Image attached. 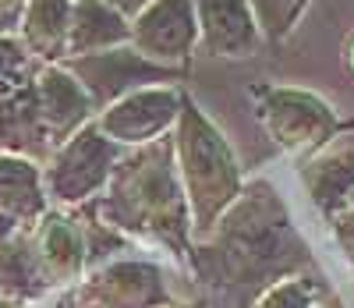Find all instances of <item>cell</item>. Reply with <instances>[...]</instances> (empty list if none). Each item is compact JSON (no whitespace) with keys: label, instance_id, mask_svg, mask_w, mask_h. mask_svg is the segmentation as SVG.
<instances>
[{"label":"cell","instance_id":"cell-19","mask_svg":"<svg viewBox=\"0 0 354 308\" xmlns=\"http://www.w3.org/2000/svg\"><path fill=\"white\" fill-rule=\"evenodd\" d=\"M245 4L262 33V43H283L298 28L312 0H245Z\"/></svg>","mask_w":354,"mask_h":308},{"label":"cell","instance_id":"cell-22","mask_svg":"<svg viewBox=\"0 0 354 308\" xmlns=\"http://www.w3.org/2000/svg\"><path fill=\"white\" fill-rule=\"evenodd\" d=\"M333 224V234H337V241H340V248L354 259V202L340 212L337 220H330Z\"/></svg>","mask_w":354,"mask_h":308},{"label":"cell","instance_id":"cell-11","mask_svg":"<svg viewBox=\"0 0 354 308\" xmlns=\"http://www.w3.org/2000/svg\"><path fill=\"white\" fill-rule=\"evenodd\" d=\"M28 241H32V252H36V262L46 276V284H57V287L82 284V276L88 273V248H85V234L75 220V212L50 209L28 230Z\"/></svg>","mask_w":354,"mask_h":308},{"label":"cell","instance_id":"cell-4","mask_svg":"<svg viewBox=\"0 0 354 308\" xmlns=\"http://www.w3.org/2000/svg\"><path fill=\"white\" fill-rule=\"evenodd\" d=\"M255 117L273 145L294 156H315L340 132L344 120L330 100L301 85H255Z\"/></svg>","mask_w":354,"mask_h":308},{"label":"cell","instance_id":"cell-12","mask_svg":"<svg viewBox=\"0 0 354 308\" xmlns=\"http://www.w3.org/2000/svg\"><path fill=\"white\" fill-rule=\"evenodd\" d=\"M198 18V46L220 60H248L262 46V33L245 0H192Z\"/></svg>","mask_w":354,"mask_h":308},{"label":"cell","instance_id":"cell-21","mask_svg":"<svg viewBox=\"0 0 354 308\" xmlns=\"http://www.w3.org/2000/svg\"><path fill=\"white\" fill-rule=\"evenodd\" d=\"M255 308H315V287L305 276H280L262 291Z\"/></svg>","mask_w":354,"mask_h":308},{"label":"cell","instance_id":"cell-26","mask_svg":"<svg viewBox=\"0 0 354 308\" xmlns=\"http://www.w3.org/2000/svg\"><path fill=\"white\" fill-rule=\"evenodd\" d=\"M347 68H351V75H354V36L347 39Z\"/></svg>","mask_w":354,"mask_h":308},{"label":"cell","instance_id":"cell-24","mask_svg":"<svg viewBox=\"0 0 354 308\" xmlns=\"http://www.w3.org/2000/svg\"><path fill=\"white\" fill-rule=\"evenodd\" d=\"M106 4H110V8H117L124 18H135L145 4H149V0H106Z\"/></svg>","mask_w":354,"mask_h":308},{"label":"cell","instance_id":"cell-14","mask_svg":"<svg viewBox=\"0 0 354 308\" xmlns=\"http://www.w3.org/2000/svg\"><path fill=\"white\" fill-rule=\"evenodd\" d=\"M131 43V18H124L106 0H71L68 21V57H88Z\"/></svg>","mask_w":354,"mask_h":308},{"label":"cell","instance_id":"cell-6","mask_svg":"<svg viewBox=\"0 0 354 308\" xmlns=\"http://www.w3.org/2000/svg\"><path fill=\"white\" fill-rule=\"evenodd\" d=\"M64 68L88 92L96 114L103 107L117 103L121 96H128V92L153 89V85H177L188 75L181 68H163L156 60L142 57L131 43L117 46V50H103V53H88V57H71V60H64Z\"/></svg>","mask_w":354,"mask_h":308},{"label":"cell","instance_id":"cell-20","mask_svg":"<svg viewBox=\"0 0 354 308\" xmlns=\"http://www.w3.org/2000/svg\"><path fill=\"white\" fill-rule=\"evenodd\" d=\"M39 64L25 53L18 36H0V100L15 96L18 89H25L36 78Z\"/></svg>","mask_w":354,"mask_h":308},{"label":"cell","instance_id":"cell-13","mask_svg":"<svg viewBox=\"0 0 354 308\" xmlns=\"http://www.w3.org/2000/svg\"><path fill=\"white\" fill-rule=\"evenodd\" d=\"M0 212H8L21 230H32L46 217L50 199L43 188V163L0 152Z\"/></svg>","mask_w":354,"mask_h":308},{"label":"cell","instance_id":"cell-9","mask_svg":"<svg viewBox=\"0 0 354 308\" xmlns=\"http://www.w3.org/2000/svg\"><path fill=\"white\" fill-rule=\"evenodd\" d=\"M131 46L163 68L188 71L198 50V18L192 0H149L131 18Z\"/></svg>","mask_w":354,"mask_h":308},{"label":"cell","instance_id":"cell-23","mask_svg":"<svg viewBox=\"0 0 354 308\" xmlns=\"http://www.w3.org/2000/svg\"><path fill=\"white\" fill-rule=\"evenodd\" d=\"M28 0H0V36H15Z\"/></svg>","mask_w":354,"mask_h":308},{"label":"cell","instance_id":"cell-27","mask_svg":"<svg viewBox=\"0 0 354 308\" xmlns=\"http://www.w3.org/2000/svg\"><path fill=\"white\" fill-rule=\"evenodd\" d=\"M167 308H205L202 301H192V305H181V301H174V305H167Z\"/></svg>","mask_w":354,"mask_h":308},{"label":"cell","instance_id":"cell-1","mask_svg":"<svg viewBox=\"0 0 354 308\" xmlns=\"http://www.w3.org/2000/svg\"><path fill=\"white\" fill-rule=\"evenodd\" d=\"M93 206L117 234L163 244L174 259L188 266L195 262L188 199L174 167L170 138L128 149L113 167L106 192Z\"/></svg>","mask_w":354,"mask_h":308},{"label":"cell","instance_id":"cell-10","mask_svg":"<svg viewBox=\"0 0 354 308\" xmlns=\"http://www.w3.org/2000/svg\"><path fill=\"white\" fill-rule=\"evenodd\" d=\"M32 96H36V110L50 138V149L64 145L75 132L96 120V107L88 100V92L78 85V78L64 64H43L32 78Z\"/></svg>","mask_w":354,"mask_h":308},{"label":"cell","instance_id":"cell-5","mask_svg":"<svg viewBox=\"0 0 354 308\" xmlns=\"http://www.w3.org/2000/svg\"><path fill=\"white\" fill-rule=\"evenodd\" d=\"M124 149H117L96 125H85L64 145L50 149L43 160V188L53 209H78L96 202L113 177V167L121 163Z\"/></svg>","mask_w":354,"mask_h":308},{"label":"cell","instance_id":"cell-7","mask_svg":"<svg viewBox=\"0 0 354 308\" xmlns=\"http://www.w3.org/2000/svg\"><path fill=\"white\" fill-rule=\"evenodd\" d=\"M181 85H153L128 92L117 103L103 107L93 125L117 145V149H142L160 138H170L181 117Z\"/></svg>","mask_w":354,"mask_h":308},{"label":"cell","instance_id":"cell-17","mask_svg":"<svg viewBox=\"0 0 354 308\" xmlns=\"http://www.w3.org/2000/svg\"><path fill=\"white\" fill-rule=\"evenodd\" d=\"M0 152L11 156H28V160H46L50 156V138L43 132V120L36 110L32 82L18 89L15 96L0 100Z\"/></svg>","mask_w":354,"mask_h":308},{"label":"cell","instance_id":"cell-16","mask_svg":"<svg viewBox=\"0 0 354 308\" xmlns=\"http://www.w3.org/2000/svg\"><path fill=\"white\" fill-rule=\"evenodd\" d=\"M71 0H28L18 21V43L36 64H64Z\"/></svg>","mask_w":354,"mask_h":308},{"label":"cell","instance_id":"cell-15","mask_svg":"<svg viewBox=\"0 0 354 308\" xmlns=\"http://www.w3.org/2000/svg\"><path fill=\"white\" fill-rule=\"evenodd\" d=\"M301 181L326 220H337L354 202V145L322 149L301 167Z\"/></svg>","mask_w":354,"mask_h":308},{"label":"cell","instance_id":"cell-8","mask_svg":"<svg viewBox=\"0 0 354 308\" xmlns=\"http://www.w3.org/2000/svg\"><path fill=\"white\" fill-rule=\"evenodd\" d=\"M85 308H167L174 305L170 284L156 262L110 259L82 276L75 287Z\"/></svg>","mask_w":354,"mask_h":308},{"label":"cell","instance_id":"cell-18","mask_svg":"<svg viewBox=\"0 0 354 308\" xmlns=\"http://www.w3.org/2000/svg\"><path fill=\"white\" fill-rule=\"evenodd\" d=\"M46 287L50 284L36 262L32 241H28L25 230H18L8 244H0V301L25 305V301H36Z\"/></svg>","mask_w":354,"mask_h":308},{"label":"cell","instance_id":"cell-3","mask_svg":"<svg viewBox=\"0 0 354 308\" xmlns=\"http://www.w3.org/2000/svg\"><path fill=\"white\" fill-rule=\"evenodd\" d=\"M170 145H174L177 177H181V188L188 199L192 241L198 248L213 237L227 209L241 199L245 174L234 145L227 142L216 120L192 100V92H181V117H177Z\"/></svg>","mask_w":354,"mask_h":308},{"label":"cell","instance_id":"cell-2","mask_svg":"<svg viewBox=\"0 0 354 308\" xmlns=\"http://www.w3.org/2000/svg\"><path fill=\"white\" fill-rule=\"evenodd\" d=\"M195 252H213V269L227 284H255L301 262V244L290 230L287 209L270 184H248L227 209L213 237Z\"/></svg>","mask_w":354,"mask_h":308},{"label":"cell","instance_id":"cell-25","mask_svg":"<svg viewBox=\"0 0 354 308\" xmlns=\"http://www.w3.org/2000/svg\"><path fill=\"white\" fill-rule=\"evenodd\" d=\"M18 230H21V227H18V224L8 217V212H0V244H8V241H11Z\"/></svg>","mask_w":354,"mask_h":308}]
</instances>
